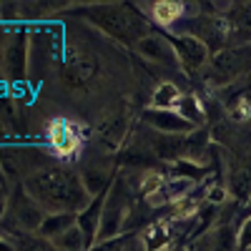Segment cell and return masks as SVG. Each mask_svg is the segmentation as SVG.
<instances>
[{
	"label": "cell",
	"instance_id": "6da1fadb",
	"mask_svg": "<svg viewBox=\"0 0 251 251\" xmlns=\"http://www.w3.org/2000/svg\"><path fill=\"white\" fill-rule=\"evenodd\" d=\"M23 186L46 214H80L93 201L83 186L80 171L63 163L25 176Z\"/></svg>",
	"mask_w": 251,
	"mask_h": 251
},
{
	"label": "cell",
	"instance_id": "7a4b0ae2",
	"mask_svg": "<svg viewBox=\"0 0 251 251\" xmlns=\"http://www.w3.org/2000/svg\"><path fill=\"white\" fill-rule=\"evenodd\" d=\"M83 18L100 33L118 40L123 46H138L146 35H151V20L133 3H96L83 8Z\"/></svg>",
	"mask_w": 251,
	"mask_h": 251
},
{
	"label": "cell",
	"instance_id": "3957f363",
	"mask_svg": "<svg viewBox=\"0 0 251 251\" xmlns=\"http://www.w3.org/2000/svg\"><path fill=\"white\" fill-rule=\"evenodd\" d=\"M201 78L214 91L236 86L251 78V46H231L221 53H214L208 66L201 71Z\"/></svg>",
	"mask_w": 251,
	"mask_h": 251
},
{
	"label": "cell",
	"instance_id": "277c9868",
	"mask_svg": "<svg viewBox=\"0 0 251 251\" xmlns=\"http://www.w3.org/2000/svg\"><path fill=\"white\" fill-rule=\"evenodd\" d=\"M46 211L40 208L30 194L25 191L23 181H18L13 194H10V201L5 203L3 208V219H5V228L8 231H25V234H38L40 226L46 221Z\"/></svg>",
	"mask_w": 251,
	"mask_h": 251
},
{
	"label": "cell",
	"instance_id": "5b68a950",
	"mask_svg": "<svg viewBox=\"0 0 251 251\" xmlns=\"http://www.w3.org/2000/svg\"><path fill=\"white\" fill-rule=\"evenodd\" d=\"M30 66V35L23 25H5L3 40V78L10 86H18L28 78Z\"/></svg>",
	"mask_w": 251,
	"mask_h": 251
},
{
	"label": "cell",
	"instance_id": "8992f818",
	"mask_svg": "<svg viewBox=\"0 0 251 251\" xmlns=\"http://www.w3.org/2000/svg\"><path fill=\"white\" fill-rule=\"evenodd\" d=\"M166 35H169L171 46L176 50L181 71L186 75H201V71L208 66V60H211V50L191 35H174V33H166Z\"/></svg>",
	"mask_w": 251,
	"mask_h": 251
},
{
	"label": "cell",
	"instance_id": "52a82bcc",
	"mask_svg": "<svg viewBox=\"0 0 251 251\" xmlns=\"http://www.w3.org/2000/svg\"><path fill=\"white\" fill-rule=\"evenodd\" d=\"M98 73V63L88 53H71L60 63V80L66 83L71 91L86 88Z\"/></svg>",
	"mask_w": 251,
	"mask_h": 251
},
{
	"label": "cell",
	"instance_id": "ba28073f",
	"mask_svg": "<svg viewBox=\"0 0 251 251\" xmlns=\"http://www.w3.org/2000/svg\"><path fill=\"white\" fill-rule=\"evenodd\" d=\"M136 50H138V55H143L146 60L156 63V66H161V68L181 71L176 50H174V46H171V40H169V35H166V33H151V35H146L141 43L136 46Z\"/></svg>",
	"mask_w": 251,
	"mask_h": 251
},
{
	"label": "cell",
	"instance_id": "9c48e42d",
	"mask_svg": "<svg viewBox=\"0 0 251 251\" xmlns=\"http://www.w3.org/2000/svg\"><path fill=\"white\" fill-rule=\"evenodd\" d=\"M46 141L50 143V149L55 156L60 158H71L73 153L80 151V141L83 136L78 133V128L66 121V118H55L50 126H48V131H46Z\"/></svg>",
	"mask_w": 251,
	"mask_h": 251
},
{
	"label": "cell",
	"instance_id": "30bf717a",
	"mask_svg": "<svg viewBox=\"0 0 251 251\" xmlns=\"http://www.w3.org/2000/svg\"><path fill=\"white\" fill-rule=\"evenodd\" d=\"M141 10H146V18L163 28L166 33L174 30L181 20L188 15V3H176V0H158V3H138Z\"/></svg>",
	"mask_w": 251,
	"mask_h": 251
},
{
	"label": "cell",
	"instance_id": "8fae6325",
	"mask_svg": "<svg viewBox=\"0 0 251 251\" xmlns=\"http://www.w3.org/2000/svg\"><path fill=\"white\" fill-rule=\"evenodd\" d=\"M141 118H143V123H149L156 133H166V136H186V133L196 131L178 111H163V108L149 106L141 113Z\"/></svg>",
	"mask_w": 251,
	"mask_h": 251
},
{
	"label": "cell",
	"instance_id": "7c38bea8",
	"mask_svg": "<svg viewBox=\"0 0 251 251\" xmlns=\"http://www.w3.org/2000/svg\"><path fill=\"white\" fill-rule=\"evenodd\" d=\"M231 46H251V3H228V10L224 15Z\"/></svg>",
	"mask_w": 251,
	"mask_h": 251
},
{
	"label": "cell",
	"instance_id": "4fadbf2b",
	"mask_svg": "<svg viewBox=\"0 0 251 251\" xmlns=\"http://www.w3.org/2000/svg\"><path fill=\"white\" fill-rule=\"evenodd\" d=\"M103 203H106V196H93V201L78 214V226L83 228L88 244L93 246L98 239V228H100V216H103Z\"/></svg>",
	"mask_w": 251,
	"mask_h": 251
},
{
	"label": "cell",
	"instance_id": "5bb4252c",
	"mask_svg": "<svg viewBox=\"0 0 251 251\" xmlns=\"http://www.w3.org/2000/svg\"><path fill=\"white\" fill-rule=\"evenodd\" d=\"M80 178H83V186H86V191L91 196H106L113 186V176L111 171H103L98 166H88V169L80 171Z\"/></svg>",
	"mask_w": 251,
	"mask_h": 251
},
{
	"label": "cell",
	"instance_id": "9a60e30c",
	"mask_svg": "<svg viewBox=\"0 0 251 251\" xmlns=\"http://www.w3.org/2000/svg\"><path fill=\"white\" fill-rule=\"evenodd\" d=\"M176 111L188 123H191L194 128H203L206 121H208V111H206V106L201 103V98L196 93H183V98H181V103L176 106Z\"/></svg>",
	"mask_w": 251,
	"mask_h": 251
},
{
	"label": "cell",
	"instance_id": "2e32d148",
	"mask_svg": "<svg viewBox=\"0 0 251 251\" xmlns=\"http://www.w3.org/2000/svg\"><path fill=\"white\" fill-rule=\"evenodd\" d=\"M183 93L181 88L176 86L174 80H161L156 91H153V98H151V108H163V111H176V106L181 103Z\"/></svg>",
	"mask_w": 251,
	"mask_h": 251
},
{
	"label": "cell",
	"instance_id": "e0dca14e",
	"mask_svg": "<svg viewBox=\"0 0 251 251\" xmlns=\"http://www.w3.org/2000/svg\"><path fill=\"white\" fill-rule=\"evenodd\" d=\"M73 224H78V214H48L38 234L43 236V239H48V241H53L63 231H68Z\"/></svg>",
	"mask_w": 251,
	"mask_h": 251
},
{
	"label": "cell",
	"instance_id": "ac0fdd59",
	"mask_svg": "<svg viewBox=\"0 0 251 251\" xmlns=\"http://www.w3.org/2000/svg\"><path fill=\"white\" fill-rule=\"evenodd\" d=\"M53 246H55L58 251H88V249H91L86 234H83V228H80L78 224H73L68 231H63L60 236H55V239H53Z\"/></svg>",
	"mask_w": 251,
	"mask_h": 251
},
{
	"label": "cell",
	"instance_id": "d6986e66",
	"mask_svg": "<svg viewBox=\"0 0 251 251\" xmlns=\"http://www.w3.org/2000/svg\"><path fill=\"white\" fill-rule=\"evenodd\" d=\"M123 133H126V118H113L108 121L106 126L100 128V141L103 143H108V146H118L123 141Z\"/></svg>",
	"mask_w": 251,
	"mask_h": 251
},
{
	"label": "cell",
	"instance_id": "ffe728a7",
	"mask_svg": "<svg viewBox=\"0 0 251 251\" xmlns=\"http://www.w3.org/2000/svg\"><path fill=\"white\" fill-rule=\"evenodd\" d=\"M128 244V236H116V239H106V241H96L88 251H123V246Z\"/></svg>",
	"mask_w": 251,
	"mask_h": 251
},
{
	"label": "cell",
	"instance_id": "44dd1931",
	"mask_svg": "<svg viewBox=\"0 0 251 251\" xmlns=\"http://www.w3.org/2000/svg\"><path fill=\"white\" fill-rule=\"evenodd\" d=\"M239 251H251V216L241 219V226H239Z\"/></svg>",
	"mask_w": 251,
	"mask_h": 251
},
{
	"label": "cell",
	"instance_id": "7402d4cb",
	"mask_svg": "<svg viewBox=\"0 0 251 251\" xmlns=\"http://www.w3.org/2000/svg\"><path fill=\"white\" fill-rule=\"evenodd\" d=\"M244 103H246V111H249V121H251V86H246V91H244Z\"/></svg>",
	"mask_w": 251,
	"mask_h": 251
},
{
	"label": "cell",
	"instance_id": "603a6c76",
	"mask_svg": "<svg viewBox=\"0 0 251 251\" xmlns=\"http://www.w3.org/2000/svg\"><path fill=\"white\" fill-rule=\"evenodd\" d=\"M241 216H251V199L246 201V206H244V211H241Z\"/></svg>",
	"mask_w": 251,
	"mask_h": 251
}]
</instances>
